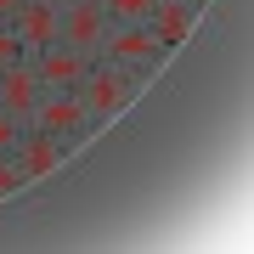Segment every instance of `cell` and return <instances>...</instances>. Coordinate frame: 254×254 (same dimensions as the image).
<instances>
[{
	"instance_id": "obj_13",
	"label": "cell",
	"mask_w": 254,
	"mask_h": 254,
	"mask_svg": "<svg viewBox=\"0 0 254 254\" xmlns=\"http://www.w3.org/2000/svg\"><path fill=\"white\" fill-rule=\"evenodd\" d=\"M23 57H28L23 40L11 34V23H0V68H6V63H23Z\"/></svg>"
},
{
	"instance_id": "obj_4",
	"label": "cell",
	"mask_w": 254,
	"mask_h": 254,
	"mask_svg": "<svg viewBox=\"0 0 254 254\" xmlns=\"http://www.w3.org/2000/svg\"><path fill=\"white\" fill-rule=\"evenodd\" d=\"M130 91H136V73L102 63V57L91 63V73L79 79V96H85V113H91V119H113V113L130 102Z\"/></svg>"
},
{
	"instance_id": "obj_14",
	"label": "cell",
	"mask_w": 254,
	"mask_h": 254,
	"mask_svg": "<svg viewBox=\"0 0 254 254\" xmlns=\"http://www.w3.org/2000/svg\"><path fill=\"white\" fill-rule=\"evenodd\" d=\"M11 11H17V0H0V23H6V17H11Z\"/></svg>"
},
{
	"instance_id": "obj_6",
	"label": "cell",
	"mask_w": 254,
	"mask_h": 254,
	"mask_svg": "<svg viewBox=\"0 0 254 254\" xmlns=\"http://www.w3.org/2000/svg\"><path fill=\"white\" fill-rule=\"evenodd\" d=\"M6 23H11V34L23 40L28 57L57 46V0H17V11H11Z\"/></svg>"
},
{
	"instance_id": "obj_7",
	"label": "cell",
	"mask_w": 254,
	"mask_h": 254,
	"mask_svg": "<svg viewBox=\"0 0 254 254\" xmlns=\"http://www.w3.org/2000/svg\"><path fill=\"white\" fill-rule=\"evenodd\" d=\"M40 91H46V85H40V73H34V63H28V57L0 68V108H6L11 119H23V125H28V113H34Z\"/></svg>"
},
{
	"instance_id": "obj_5",
	"label": "cell",
	"mask_w": 254,
	"mask_h": 254,
	"mask_svg": "<svg viewBox=\"0 0 254 254\" xmlns=\"http://www.w3.org/2000/svg\"><path fill=\"white\" fill-rule=\"evenodd\" d=\"M28 63H34V73H40V85H46V91H79V79L91 73L96 57H85V51H73V46H63V40H57V46L34 51Z\"/></svg>"
},
{
	"instance_id": "obj_8",
	"label": "cell",
	"mask_w": 254,
	"mask_h": 254,
	"mask_svg": "<svg viewBox=\"0 0 254 254\" xmlns=\"http://www.w3.org/2000/svg\"><path fill=\"white\" fill-rule=\"evenodd\" d=\"M63 153H68V141H63V136H51V130H40V125H23L17 164H23L28 181H34V175H51L57 164H63Z\"/></svg>"
},
{
	"instance_id": "obj_15",
	"label": "cell",
	"mask_w": 254,
	"mask_h": 254,
	"mask_svg": "<svg viewBox=\"0 0 254 254\" xmlns=\"http://www.w3.org/2000/svg\"><path fill=\"white\" fill-rule=\"evenodd\" d=\"M192 6H203V0H192Z\"/></svg>"
},
{
	"instance_id": "obj_2",
	"label": "cell",
	"mask_w": 254,
	"mask_h": 254,
	"mask_svg": "<svg viewBox=\"0 0 254 254\" xmlns=\"http://www.w3.org/2000/svg\"><path fill=\"white\" fill-rule=\"evenodd\" d=\"M108 11H102V0H63L57 6V40L73 51H85V57H96L102 51V40H108Z\"/></svg>"
},
{
	"instance_id": "obj_10",
	"label": "cell",
	"mask_w": 254,
	"mask_h": 254,
	"mask_svg": "<svg viewBox=\"0 0 254 254\" xmlns=\"http://www.w3.org/2000/svg\"><path fill=\"white\" fill-rule=\"evenodd\" d=\"M158 0H102V11H108V23H147L153 17Z\"/></svg>"
},
{
	"instance_id": "obj_11",
	"label": "cell",
	"mask_w": 254,
	"mask_h": 254,
	"mask_svg": "<svg viewBox=\"0 0 254 254\" xmlns=\"http://www.w3.org/2000/svg\"><path fill=\"white\" fill-rule=\"evenodd\" d=\"M23 181H28V175H23L17 153H0V198H11V192H17Z\"/></svg>"
},
{
	"instance_id": "obj_12",
	"label": "cell",
	"mask_w": 254,
	"mask_h": 254,
	"mask_svg": "<svg viewBox=\"0 0 254 254\" xmlns=\"http://www.w3.org/2000/svg\"><path fill=\"white\" fill-rule=\"evenodd\" d=\"M17 141H23V119H11L0 108V153H17Z\"/></svg>"
},
{
	"instance_id": "obj_1",
	"label": "cell",
	"mask_w": 254,
	"mask_h": 254,
	"mask_svg": "<svg viewBox=\"0 0 254 254\" xmlns=\"http://www.w3.org/2000/svg\"><path fill=\"white\" fill-rule=\"evenodd\" d=\"M96 57H102V63H113V68H125V73H136V79H141V73H147V68H153L158 57H164V46H158V34H153L147 23H113Z\"/></svg>"
},
{
	"instance_id": "obj_3",
	"label": "cell",
	"mask_w": 254,
	"mask_h": 254,
	"mask_svg": "<svg viewBox=\"0 0 254 254\" xmlns=\"http://www.w3.org/2000/svg\"><path fill=\"white\" fill-rule=\"evenodd\" d=\"M28 125H40V130H51V136H63L68 147L85 136V130L96 125L91 113H85V96L79 91H40L34 102V113H28Z\"/></svg>"
},
{
	"instance_id": "obj_16",
	"label": "cell",
	"mask_w": 254,
	"mask_h": 254,
	"mask_svg": "<svg viewBox=\"0 0 254 254\" xmlns=\"http://www.w3.org/2000/svg\"><path fill=\"white\" fill-rule=\"evenodd\" d=\"M57 6H63V0H57Z\"/></svg>"
},
{
	"instance_id": "obj_9",
	"label": "cell",
	"mask_w": 254,
	"mask_h": 254,
	"mask_svg": "<svg viewBox=\"0 0 254 254\" xmlns=\"http://www.w3.org/2000/svg\"><path fill=\"white\" fill-rule=\"evenodd\" d=\"M192 23H198V6H192V0H158L153 17H147V28L158 34V46H164V51L181 46V40L192 34Z\"/></svg>"
}]
</instances>
